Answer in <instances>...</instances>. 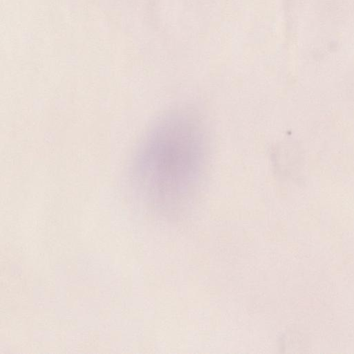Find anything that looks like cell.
Listing matches in <instances>:
<instances>
[{
  "label": "cell",
  "mask_w": 354,
  "mask_h": 354,
  "mask_svg": "<svg viewBox=\"0 0 354 354\" xmlns=\"http://www.w3.org/2000/svg\"><path fill=\"white\" fill-rule=\"evenodd\" d=\"M207 164L200 120L192 112L175 110L159 118L143 137L133 161V180L158 204L180 206L198 191Z\"/></svg>",
  "instance_id": "6da1fadb"
}]
</instances>
